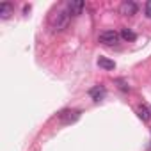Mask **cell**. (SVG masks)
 <instances>
[{"mask_svg": "<svg viewBox=\"0 0 151 151\" xmlns=\"http://www.w3.org/2000/svg\"><path fill=\"white\" fill-rule=\"evenodd\" d=\"M69 13L66 11V9H57V11H53L52 14H50V18H48V25H50V29L53 30V32H60V30H64L66 27H68V23H69Z\"/></svg>", "mask_w": 151, "mask_h": 151, "instance_id": "1", "label": "cell"}, {"mask_svg": "<svg viewBox=\"0 0 151 151\" xmlns=\"http://www.w3.org/2000/svg\"><path fill=\"white\" fill-rule=\"evenodd\" d=\"M98 41L105 46H114L119 43V34L114 32V30H103L100 36H98Z\"/></svg>", "mask_w": 151, "mask_h": 151, "instance_id": "2", "label": "cell"}, {"mask_svg": "<svg viewBox=\"0 0 151 151\" xmlns=\"http://www.w3.org/2000/svg\"><path fill=\"white\" fill-rule=\"evenodd\" d=\"M66 7H68L66 11L69 13V16H78L84 11V2H80V0H71V2H68Z\"/></svg>", "mask_w": 151, "mask_h": 151, "instance_id": "3", "label": "cell"}, {"mask_svg": "<svg viewBox=\"0 0 151 151\" xmlns=\"http://www.w3.org/2000/svg\"><path fill=\"white\" fill-rule=\"evenodd\" d=\"M80 117V110H62L60 114H59V119L62 121V123H75Z\"/></svg>", "mask_w": 151, "mask_h": 151, "instance_id": "4", "label": "cell"}, {"mask_svg": "<svg viewBox=\"0 0 151 151\" xmlns=\"http://www.w3.org/2000/svg\"><path fill=\"white\" fill-rule=\"evenodd\" d=\"M119 11H121V14H124V16H133V14L137 13V4L132 2V0H126V2L121 4Z\"/></svg>", "mask_w": 151, "mask_h": 151, "instance_id": "5", "label": "cell"}, {"mask_svg": "<svg viewBox=\"0 0 151 151\" xmlns=\"http://www.w3.org/2000/svg\"><path fill=\"white\" fill-rule=\"evenodd\" d=\"M89 96H91L94 101H100V100L105 96V87H101V86H94V87H91V89H89Z\"/></svg>", "mask_w": 151, "mask_h": 151, "instance_id": "6", "label": "cell"}, {"mask_svg": "<svg viewBox=\"0 0 151 151\" xmlns=\"http://www.w3.org/2000/svg\"><path fill=\"white\" fill-rule=\"evenodd\" d=\"M14 13V7L9 4V2H2V4H0V18H9L11 14Z\"/></svg>", "mask_w": 151, "mask_h": 151, "instance_id": "7", "label": "cell"}, {"mask_svg": "<svg viewBox=\"0 0 151 151\" xmlns=\"http://www.w3.org/2000/svg\"><path fill=\"white\" fill-rule=\"evenodd\" d=\"M137 114H139V117H140L142 121H149V117H151V109H149L147 105H140V107L137 109Z\"/></svg>", "mask_w": 151, "mask_h": 151, "instance_id": "8", "label": "cell"}, {"mask_svg": "<svg viewBox=\"0 0 151 151\" xmlns=\"http://www.w3.org/2000/svg\"><path fill=\"white\" fill-rule=\"evenodd\" d=\"M98 66L103 68V69H114V68H116V62L110 60L109 57H100V59H98Z\"/></svg>", "mask_w": 151, "mask_h": 151, "instance_id": "9", "label": "cell"}, {"mask_svg": "<svg viewBox=\"0 0 151 151\" xmlns=\"http://www.w3.org/2000/svg\"><path fill=\"white\" fill-rule=\"evenodd\" d=\"M121 37H123L124 41H135V39H137V34H135L133 30H130V29H123V30H121Z\"/></svg>", "mask_w": 151, "mask_h": 151, "instance_id": "10", "label": "cell"}, {"mask_svg": "<svg viewBox=\"0 0 151 151\" xmlns=\"http://www.w3.org/2000/svg\"><path fill=\"white\" fill-rule=\"evenodd\" d=\"M146 16L151 18V0H147V2H146Z\"/></svg>", "mask_w": 151, "mask_h": 151, "instance_id": "11", "label": "cell"}]
</instances>
